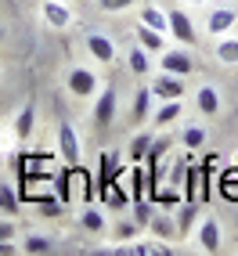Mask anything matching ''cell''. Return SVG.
Wrapping results in <instances>:
<instances>
[{
    "label": "cell",
    "mask_w": 238,
    "mask_h": 256,
    "mask_svg": "<svg viewBox=\"0 0 238 256\" xmlns=\"http://www.w3.org/2000/svg\"><path fill=\"white\" fill-rule=\"evenodd\" d=\"M54 192H58V198H62V202L69 198V180H65V174H58V177H54Z\"/></svg>",
    "instance_id": "cell-32"
},
{
    "label": "cell",
    "mask_w": 238,
    "mask_h": 256,
    "mask_svg": "<svg viewBox=\"0 0 238 256\" xmlns=\"http://www.w3.org/2000/svg\"><path fill=\"white\" fill-rule=\"evenodd\" d=\"M198 246L206 252H220V220L216 216H206L198 224Z\"/></svg>",
    "instance_id": "cell-10"
},
{
    "label": "cell",
    "mask_w": 238,
    "mask_h": 256,
    "mask_svg": "<svg viewBox=\"0 0 238 256\" xmlns=\"http://www.w3.org/2000/svg\"><path fill=\"white\" fill-rule=\"evenodd\" d=\"M138 0H98V8L101 11H126V8H134Z\"/></svg>",
    "instance_id": "cell-29"
},
{
    "label": "cell",
    "mask_w": 238,
    "mask_h": 256,
    "mask_svg": "<svg viewBox=\"0 0 238 256\" xmlns=\"http://www.w3.org/2000/svg\"><path fill=\"white\" fill-rule=\"evenodd\" d=\"M238 22V11L234 8H213L210 18H206V32L210 36H224V32H231Z\"/></svg>",
    "instance_id": "cell-7"
},
{
    "label": "cell",
    "mask_w": 238,
    "mask_h": 256,
    "mask_svg": "<svg viewBox=\"0 0 238 256\" xmlns=\"http://www.w3.org/2000/svg\"><path fill=\"white\" fill-rule=\"evenodd\" d=\"M65 87H69L72 98H98V76L94 69H87V65H76V69H69V76H65Z\"/></svg>",
    "instance_id": "cell-1"
},
{
    "label": "cell",
    "mask_w": 238,
    "mask_h": 256,
    "mask_svg": "<svg viewBox=\"0 0 238 256\" xmlns=\"http://www.w3.org/2000/svg\"><path fill=\"white\" fill-rule=\"evenodd\" d=\"M134 220H138L141 228H148V220H152V206L141 198V202H134Z\"/></svg>",
    "instance_id": "cell-28"
},
{
    "label": "cell",
    "mask_w": 238,
    "mask_h": 256,
    "mask_svg": "<svg viewBox=\"0 0 238 256\" xmlns=\"http://www.w3.org/2000/svg\"><path fill=\"white\" fill-rule=\"evenodd\" d=\"M126 62H130V72H134V76H148V69H152V65H148V50H144L141 44L130 50Z\"/></svg>",
    "instance_id": "cell-22"
},
{
    "label": "cell",
    "mask_w": 238,
    "mask_h": 256,
    "mask_svg": "<svg viewBox=\"0 0 238 256\" xmlns=\"http://www.w3.org/2000/svg\"><path fill=\"white\" fill-rule=\"evenodd\" d=\"M195 216H198V206L188 198V202H184V210H180V228H177V231H180V234H188L192 224H195Z\"/></svg>",
    "instance_id": "cell-26"
},
{
    "label": "cell",
    "mask_w": 238,
    "mask_h": 256,
    "mask_svg": "<svg viewBox=\"0 0 238 256\" xmlns=\"http://www.w3.org/2000/svg\"><path fill=\"white\" fill-rule=\"evenodd\" d=\"M166 36H177V44H184V47H192L198 36H195V26H192V18H188V11H180V8H174L166 14Z\"/></svg>",
    "instance_id": "cell-3"
},
{
    "label": "cell",
    "mask_w": 238,
    "mask_h": 256,
    "mask_svg": "<svg viewBox=\"0 0 238 256\" xmlns=\"http://www.w3.org/2000/svg\"><path fill=\"white\" fill-rule=\"evenodd\" d=\"M195 108H198L202 116L213 119V116L220 112V90L210 87V83H206V87H198V90H195Z\"/></svg>",
    "instance_id": "cell-11"
},
{
    "label": "cell",
    "mask_w": 238,
    "mask_h": 256,
    "mask_svg": "<svg viewBox=\"0 0 238 256\" xmlns=\"http://www.w3.org/2000/svg\"><path fill=\"white\" fill-rule=\"evenodd\" d=\"M80 224L87 228L90 234H98V231H105V213H101V210H94V206H87V210L80 213Z\"/></svg>",
    "instance_id": "cell-20"
},
{
    "label": "cell",
    "mask_w": 238,
    "mask_h": 256,
    "mask_svg": "<svg viewBox=\"0 0 238 256\" xmlns=\"http://www.w3.org/2000/svg\"><path fill=\"white\" fill-rule=\"evenodd\" d=\"M32 123H36V112H32V105H26V108L18 112V119H14V138L26 141L29 134H32Z\"/></svg>",
    "instance_id": "cell-18"
},
{
    "label": "cell",
    "mask_w": 238,
    "mask_h": 256,
    "mask_svg": "<svg viewBox=\"0 0 238 256\" xmlns=\"http://www.w3.org/2000/svg\"><path fill=\"white\" fill-rule=\"evenodd\" d=\"M152 90H156V98H162V101H177V98L188 94L184 90V76H174V72H159L156 83H152Z\"/></svg>",
    "instance_id": "cell-6"
},
{
    "label": "cell",
    "mask_w": 238,
    "mask_h": 256,
    "mask_svg": "<svg viewBox=\"0 0 238 256\" xmlns=\"http://www.w3.org/2000/svg\"><path fill=\"white\" fill-rule=\"evenodd\" d=\"M180 112H184V101H180V98H177V101H162V108L156 112V126H170V123H177Z\"/></svg>",
    "instance_id": "cell-15"
},
{
    "label": "cell",
    "mask_w": 238,
    "mask_h": 256,
    "mask_svg": "<svg viewBox=\"0 0 238 256\" xmlns=\"http://www.w3.org/2000/svg\"><path fill=\"white\" fill-rule=\"evenodd\" d=\"M0 44H4V26H0Z\"/></svg>",
    "instance_id": "cell-34"
},
{
    "label": "cell",
    "mask_w": 238,
    "mask_h": 256,
    "mask_svg": "<svg viewBox=\"0 0 238 256\" xmlns=\"http://www.w3.org/2000/svg\"><path fill=\"white\" fill-rule=\"evenodd\" d=\"M159 69L174 72V76H192L195 72V58L188 54V50H180V47H166L159 54Z\"/></svg>",
    "instance_id": "cell-4"
},
{
    "label": "cell",
    "mask_w": 238,
    "mask_h": 256,
    "mask_svg": "<svg viewBox=\"0 0 238 256\" xmlns=\"http://www.w3.org/2000/svg\"><path fill=\"white\" fill-rule=\"evenodd\" d=\"M58 156L69 166H80V138H76L72 123H58Z\"/></svg>",
    "instance_id": "cell-5"
},
{
    "label": "cell",
    "mask_w": 238,
    "mask_h": 256,
    "mask_svg": "<svg viewBox=\"0 0 238 256\" xmlns=\"http://www.w3.org/2000/svg\"><path fill=\"white\" fill-rule=\"evenodd\" d=\"M87 50H90V58L98 65H108L116 58V44L105 36V32H90V36H87Z\"/></svg>",
    "instance_id": "cell-9"
},
{
    "label": "cell",
    "mask_w": 238,
    "mask_h": 256,
    "mask_svg": "<svg viewBox=\"0 0 238 256\" xmlns=\"http://www.w3.org/2000/svg\"><path fill=\"white\" fill-rule=\"evenodd\" d=\"M18 206H22L18 192H14L11 184H0V213H4V216H14V213H18Z\"/></svg>",
    "instance_id": "cell-17"
},
{
    "label": "cell",
    "mask_w": 238,
    "mask_h": 256,
    "mask_svg": "<svg viewBox=\"0 0 238 256\" xmlns=\"http://www.w3.org/2000/svg\"><path fill=\"white\" fill-rule=\"evenodd\" d=\"M116 108H119V94L116 87H101L98 90V101H94V126H112L116 123Z\"/></svg>",
    "instance_id": "cell-2"
},
{
    "label": "cell",
    "mask_w": 238,
    "mask_h": 256,
    "mask_svg": "<svg viewBox=\"0 0 238 256\" xmlns=\"http://www.w3.org/2000/svg\"><path fill=\"white\" fill-rule=\"evenodd\" d=\"M216 62L220 65H238V36H220L216 40Z\"/></svg>",
    "instance_id": "cell-13"
},
{
    "label": "cell",
    "mask_w": 238,
    "mask_h": 256,
    "mask_svg": "<svg viewBox=\"0 0 238 256\" xmlns=\"http://www.w3.org/2000/svg\"><path fill=\"white\" fill-rule=\"evenodd\" d=\"M138 231H141L138 220H119V224H116V238H119V242H130Z\"/></svg>",
    "instance_id": "cell-27"
},
{
    "label": "cell",
    "mask_w": 238,
    "mask_h": 256,
    "mask_svg": "<svg viewBox=\"0 0 238 256\" xmlns=\"http://www.w3.org/2000/svg\"><path fill=\"white\" fill-rule=\"evenodd\" d=\"M148 148H152V134L141 130V134H134V141H130V162H144L148 159Z\"/></svg>",
    "instance_id": "cell-16"
},
{
    "label": "cell",
    "mask_w": 238,
    "mask_h": 256,
    "mask_svg": "<svg viewBox=\"0 0 238 256\" xmlns=\"http://www.w3.org/2000/svg\"><path fill=\"white\" fill-rule=\"evenodd\" d=\"M141 26H148V29H159V32H166V14L159 11V8H141Z\"/></svg>",
    "instance_id": "cell-23"
},
{
    "label": "cell",
    "mask_w": 238,
    "mask_h": 256,
    "mask_svg": "<svg viewBox=\"0 0 238 256\" xmlns=\"http://www.w3.org/2000/svg\"><path fill=\"white\" fill-rule=\"evenodd\" d=\"M65 4H69V0H65Z\"/></svg>",
    "instance_id": "cell-35"
},
{
    "label": "cell",
    "mask_w": 238,
    "mask_h": 256,
    "mask_svg": "<svg viewBox=\"0 0 238 256\" xmlns=\"http://www.w3.org/2000/svg\"><path fill=\"white\" fill-rule=\"evenodd\" d=\"M101 198H105L108 206H116V210H126V206H130V195H126V188L119 184V177L105 184V195H101Z\"/></svg>",
    "instance_id": "cell-14"
},
{
    "label": "cell",
    "mask_w": 238,
    "mask_h": 256,
    "mask_svg": "<svg viewBox=\"0 0 238 256\" xmlns=\"http://www.w3.org/2000/svg\"><path fill=\"white\" fill-rule=\"evenodd\" d=\"M152 98H156V90H152V87H141L138 94H134V123H144V116H148V105H152Z\"/></svg>",
    "instance_id": "cell-19"
},
{
    "label": "cell",
    "mask_w": 238,
    "mask_h": 256,
    "mask_svg": "<svg viewBox=\"0 0 238 256\" xmlns=\"http://www.w3.org/2000/svg\"><path fill=\"white\" fill-rule=\"evenodd\" d=\"M180 144L188 148V152H198L202 144H206V130H202V126H188V130L180 134Z\"/></svg>",
    "instance_id": "cell-24"
},
{
    "label": "cell",
    "mask_w": 238,
    "mask_h": 256,
    "mask_svg": "<svg viewBox=\"0 0 238 256\" xmlns=\"http://www.w3.org/2000/svg\"><path fill=\"white\" fill-rule=\"evenodd\" d=\"M40 213L44 216H58L62 213V202L58 198H40Z\"/></svg>",
    "instance_id": "cell-30"
},
{
    "label": "cell",
    "mask_w": 238,
    "mask_h": 256,
    "mask_svg": "<svg viewBox=\"0 0 238 256\" xmlns=\"http://www.w3.org/2000/svg\"><path fill=\"white\" fill-rule=\"evenodd\" d=\"M188 180H198V174H188ZM188 198L195 202V184H188Z\"/></svg>",
    "instance_id": "cell-33"
},
{
    "label": "cell",
    "mask_w": 238,
    "mask_h": 256,
    "mask_svg": "<svg viewBox=\"0 0 238 256\" xmlns=\"http://www.w3.org/2000/svg\"><path fill=\"white\" fill-rule=\"evenodd\" d=\"M44 22H47L50 29H65V26L72 22L69 4H65V0H44Z\"/></svg>",
    "instance_id": "cell-8"
},
{
    "label": "cell",
    "mask_w": 238,
    "mask_h": 256,
    "mask_svg": "<svg viewBox=\"0 0 238 256\" xmlns=\"http://www.w3.org/2000/svg\"><path fill=\"white\" fill-rule=\"evenodd\" d=\"M50 249H54V238H47V234H29L26 242H22V252H32V256L50 252Z\"/></svg>",
    "instance_id": "cell-21"
},
{
    "label": "cell",
    "mask_w": 238,
    "mask_h": 256,
    "mask_svg": "<svg viewBox=\"0 0 238 256\" xmlns=\"http://www.w3.org/2000/svg\"><path fill=\"white\" fill-rule=\"evenodd\" d=\"M148 228H152V234H159V238H174V234H177V228L170 224L166 216H156V213H152V220H148Z\"/></svg>",
    "instance_id": "cell-25"
},
{
    "label": "cell",
    "mask_w": 238,
    "mask_h": 256,
    "mask_svg": "<svg viewBox=\"0 0 238 256\" xmlns=\"http://www.w3.org/2000/svg\"><path fill=\"white\" fill-rule=\"evenodd\" d=\"M138 44L148 50V54H152V50H159V54H162V50H166V32L148 29V26H138Z\"/></svg>",
    "instance_id": "cell-12"
},
{
    "label": "cell",
    "mask_w": 238,
    "mask_h": 256,
    "mask_svg": "<svg viewBox=\"0 0 238 256\" xmlns=\"http://www.w3.org/2000/svg\"><path fill=\"white\" fill-rule=\"evenodd\" d=\"M14 238V224H11V216L0 213V242H11Z\"/></svg>",
    "instance_id": "cell-31"
}]
</instances>
